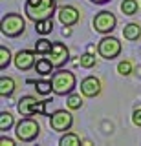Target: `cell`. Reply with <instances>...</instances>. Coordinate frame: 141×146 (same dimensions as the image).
Listing matches in <instances>:
<instances>
[{"instance_id": "obj_1", "label": "cell", "mask_w": 141, "mask_h": 146, "mask_svg": "<svg viewBox=\"0 0 141 146\" xmlns=\"http://www.w3.org/2000/svg\"><path fill=\"white\" fill-rule=\"evenodd\" d=\"M55 9H57L55 0H26L24 13L29 20L39 22V20H46V18H53Z\"/></svg>"}, {"instance_id": "obj_2", "label": "cell", "mask_w": 141, "mask_h": 146, "mask_svg": "<svg viewBox=\"0 0 141 146\" xmlns=\"http://www.w3.org/2000/svg\"><path fill=\"white\" fill-rule=\"evenodd\" d=\"M77 86V79L72 71L68 70H59L53 71L51 75V88L55 95H70Z\"/></svg>"}, {"instance_id": "obj_3", "label": "cell", "mask_w": 141, "mask_h": 146, "mask_svg": "<svg viewBox=\"0 0 141 146\" xmlns=\"http://www.w3.org/2000/svg\"><path fill=\"white\" fill-rule=\"evenodd\" d=\"M40 133V124L31 117H24L15 124V135L20 143H33Z\"/></svg>"}, {"instance_id": "obj_4", "label": "cell", "mask_w": 141, "mask_h": 146, "mask_svg": "<svg viewBox=\"0 0 141 146\" xmlns=\"http://www.w3.org/2000/svg\"><path fill=\"white\" fill-rule=\"evenodd\" d=\"M0 29H2V35L9 36V38H17V36H20L24 33L26 20H24L22 15H19V13H7L6 17H2Z\"/></svg>"}, {"instance_id": "obj_5", "label": "cell", "mask_w": 141, "mask_h": 146, "mask_svg": "<svg viewBox=\"0 0 141 146\" xmlns=\"http://www.w3.org/2000/svg\"><path fill=\"white\" fill-rule=\"evenodd\" d=\"M121 49H123L121 42L116 38V36H110V35H104L97 44V53H99V57L104 58V60H114L116 57H119Z\"/></svg>"}, {"instance_id": "obj_6", "label": "cell", "mask_w": 141, "mask_h": 146, "mask_svg": "<svg viewBox=\"0 0 141 146\" xmlns=\"http://www.w3.org/2000/svg\"><path fill=\"white\" fill-rule=\"evenodd\" d=\"M117 26V18L112 11H101L94 17V29L101 35H110Z\"/></svg>"}, {"instance_id": "obj_7", "label": "cell", "mask_w": 141, "mask_h": 146, "mask_svg": "<svg viewBox=\"0 0 141 146\" xmlns=\"http://www.w3.org/2000/svg\"><path fill=\"white\" fill-rule=\"evenodd\" d=\"M44 106H46V100H37L31 95H24V97H20L19 104H17V110H19L22 117H31L35 111L44 115Z\"/></svg>"}, {"instance_id": "obj_8", "label": "cell", "mask_w": 141, "mask_h": 146, "mask_svg": "<svg viewBox=\"0 0 141 146\" xmlns=\"http://www.w3.org/2000/svg\"><path fill=\"white\" fill-rule=\"evenodd\" d=\"M74 124V115L68 110H57L49 115V126L59 133H66Z\"/></svg>"}, {"instance_id": "obj_9", "label": "cell", "mask_w": 141, "mask_h": 146, "mask_svg": "<svg viewBox=\"0 0 141 146\" xmlns=\"http://www.w3.org/2000/svg\"><path fill=\"white\" fill-rule=\"evenodd\" d=\"M48 58L53 62L55 68H62L68 60H70V49H68V46L62 44V42H53V48H51V51L48 53Z\"/></svg>"}, {"instance_id": "obj_10", "label": "cell", "mask_w": 141, "mask_h": 146, "mask_svg": "<svg viewBox=\"0 0 141 146\" xmlns=\"http://www.w3.org/2000/svg\"><path fill=\"white\" fill-rule=\"evenodd\" d=\"M57 17H59V20H61V24L62 26H75L77 22H79V18H81V13H79V9L74 7V6H61L57 9Z\"/></svg>"}, {"instance_id": "obj_11", "label": "cell", "mask_w": 141, "mask_h": 146, "mask_svg": "<svg viewBox=\"0 0 141 146\" xmlns=\"http://www.w3.org/2000/svg\"><path fill=\"white\" fill-rule=\"evenodd\" d=\"M81 93H83V97H88V99L97 97L101 93V80L95 75H90L86 79H83L81 80Z\"/></svg>"}, {"instance_id": "obj_12", "label": "cell", "mask_w": 141, "mask_h": 146, "mask_svg": "<svg viewBox=\"0 0 141 146\" xmlns=\"http://www.w3.org/2000/svg\"><path fill=\"white\" fill-rule=\"evenodd\" d=\"M35 51H29V49H20L19 53L15 55V66L17 70L20 71H28L31 68H35Z\"/></svg>"}, {"instance_id": "obj_13", "label": "cell", "mask_w": 141, "mask_h": 146, "mask_svg": "<svg viewBox=\"0 0 141 146\" xmlns=\"http://www.w3.org/2000/svg\"><path fill=\"white\" fill-rule=\"evenodd\" d=\"M123 36H125L126 40H139L141 36V26L136 24V22H130V24H126L125 27H123Z\"/></svg>"}, {"instance_id": "obj_14", "label": "cell", "mask_w": 141, "mask_h": 146, "mask_svg": "<svg viewBox=\"0 0 141 146\" xmlns=\"http://www.w3.org/2000/svg\"><path fill=\"white\" fill-rule=\"evenodd\" d=\"M15 80L11 79V77H0V95H2L4 99L6 97H11L13 93H15Z\"/></svg>"}, {"instance_id": "obj_15", "label": "cell", "mask_w": 141, "mask_h": 146, "mask_svg": "<svg viewBox=\"0 0 141 146\" xmlns=\"http://www.w3.org/2000/svg\"><path fill=\"white\" fill-rule=\"evenodd\" d=\"M53 62L49 60L48 57H42V58H39L37 62H35V71L39 73V75H51V71H53Z\"/></svg>"}, {"instance_id": "obj_16", "label": "cell", "mask_w": 141, "mask_h": 146, "mask_svg": "<svg viewBox=\"0 0 141 146\" xmlns=\"http://www.w3.org/2000/svg\"><path fill=\"white\" fill-rule=\"evenodd\" d=\"M51 29H53V18H46V20L35 22V31H37L39 35H42V36L49 35V33H51Z\"/></svg>"}, {"instance_id": "obj_17", "label": "cell", "mask_w": 141, "mask_h": 146, "mask_svg": "<svg viewBox=\"0 0 141 146\" xmlns=\"http://www.w3.org/2000/svg\"><path fill=\"white\" fill-rule=\"evenodd\" d=\"M59 144L61 146H79L81 144V137L77 133H74V131H66V133L61 137Z\"/></svg>"}, {"instance_id": "obj_18", "label": "cell", "mask_w": 141, "mask_h": 146, "mask_svg": "<svg viewBox=\"0 0 141 146\" xmlns=\"http://www.w3.org/2000/svg\"><path fill=\"white\" fill-rule=\"evenodd\" d=\"M15 124V119L9 111H0V131H7L11 130Z\"/></svg>"}, {"instance_id": "obj_19", "label": "cell", "mask_w": 141, "mask_h": 146, "mask_svg": "<svg viewBox=\"0 0 141 146\" xmlns=\"http://www.w3.org/2000/svg\"><path fill=\"white\" fill-rule=\"evenodd\" d=\"M138 7H139V4H138V0H123L121 2V11H123V15H136L138 13Z\"/></svg>"}, {"instance_id": "obj_20", "label": "cell", "mask_w": 141, "mask_h": 146, "mask_svg": "<svg viewBox=\"0 0 141 146\" xmlns=\"http://www.w3.org/2000/svg\"><path fill=\"white\" fill-rule=\"evenodd\" d=\"M51 48H53V44L49 42L48 38H40L35 42V51L40 53V55H48L49 51H51Z\"/></svg>"}, {"instance_id": "obj_21", "label": "cell", "mask_w": 141, "mask_h": 146, "mask_svg": "<svg viewBox=\"0 0 141 146\" xmlns=\"http://www.w3.org/2000/svg\"><path fill=\"white\" fill-rule=\"evenodd\" d=\"M83 95V93H81ZM81 95H77V93H70L68 95V100H66V104H68V108L70 110H81L83 108V97Z\"/></svg>"}, {"instance_id": "obj_22", "label": "cell", "mask_w": 141, "mask_h": 146, "mask_svg": "<svg viewBox=\"0 0 141 146\" xmlns=\"http://www.w3.org/2000/svg\"><path fill=\"white\" fill-rule=\"evenodd\" d=\"M11 62V51L6 46H0V70H6Z\"/></svg>"}, {"instance_id": "obj_23", "label": "cell", "mask_w": 141, "mask_h": 146, "mask_svg": "<svg viewBox=\"0 0 141 146\" xmlns=\"http://www.w3.org/2000/svg\"><path fill=\"white\" fill-rule=\"evenodd\" d=\"M35 88H37V93H40V95H49L53 91V88H51V80H39V82H35Z\"/></svg>"}, {"instance_id": "obj_24", "label": "cell", "mask_w": 141, "mask_h": 146, "mask_svg": "<svg viewBox=\"0 0 141 146\" xmlns=\"http://www.w3.org/2000/svg\"><path fill=\"white\" fill-rule=\"evenodd\" d=\"M79 64L83 68H94L95 66V57L88 51V53H84V55H81V57H79Z\"/></svg>"}, {"instance_id": "obj_25", "label": "cell", "mask_w": 141, "mask_h": 146, "mask_svg": "<svg viewBox=\"0 0 141 146\" xmlns=\"http://www.w3.org/2000/svg\"><path fill=\"white\" fill-rule=\"evenodd\" d=\"M117 73L123 75V77L130 75V73H132V62L130 60H121L119 64H117Z\"/></svg>"}, {"instance_id": "obj_26", "label": "cell", "mask_w": 141, "mask_h": 146, "mask_svg": "<svg viewBox=\"0 0 141 146\" xmlns=\"http://www.w3.org/2000/svg\"><path fill=\"white\" fill-rule=\"evenodd\" d=\"M132 122H134L138 128H141V108L134 110V113H132Z\"/></svg>"}, {"instance_id": "obj_27", "label": "cell", "mask_w": 141, "mask_h": 146, "mask_svg": "<svg viewBox=\"0 0 141 146\" xmlns=\"http://www.w3.org/2000/svg\"><path fill=\"white\" fill-rule=\"evenodd\" d=\"M0 146H15V143L11 139H7V137H2L0 139Z\"/></svg>"}, {"instance_id": "obj_28", "label": "cell", "mask_w": 141, "mask_h": 146, "mask_svg": "<svg viewBox=\"0 0 141 146\" xmlns=\"http://www.w3.org/2000/svg\"><path fill=\"white\" fill-rule=\"evenodd\" d=\"M92 4H106V2H110V0H90Z\"/></svg>"}]
</instances>
